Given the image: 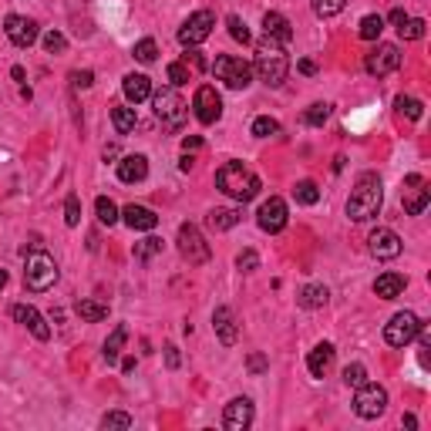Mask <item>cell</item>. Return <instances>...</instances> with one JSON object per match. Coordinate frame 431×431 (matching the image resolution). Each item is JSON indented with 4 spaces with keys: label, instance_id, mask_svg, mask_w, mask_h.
<instances>
[{
    "label": "cell",
    "instance_id": "obj_35",
    "mask_svg": "<svg viewBox=\"0 0 431 431\" xmlns=\"http://www.w3.org/2000/svg\"><path fill=\"white\" fill-rule=\"evenodd\" d=\"M395 108H397V115H404V118H411V121H418L425 115V104L418 102V98H411V95H401L395 102Z\"/></svg>",
    "mask_w": 431,
    "mask_h": 431
},
{
    "label": "cell",
    "instance_id": "obj_16",
    "mask_svg": "<svg viewBox=\"0 0 431 431\" xmlns=\"http://www.w3.org/2000/svg\"><path fill=\"white\" fill-rule=\"evenodd\" d=\"M404 186H408V189H404V212H408V216H421L431 203L428 182H425L421 175H408Z\"/></svg>",
    "mask_w": 431,
    "mask_h": 431
},
{
    "label": "cell",
    "instance_id": "obj_26",
    "mask_svg": "<svg viewBox=\"0 0 431 431\" xmlns=\"http://www.w3.org/2000/svg\"><path fill=\"white\" fill-rule=\"evenodd\" d=\"M327 300H330V290L324 283H307V287L296 294V303H300L303 310H320Z\"/></svg>",
    "mask_w": 431,
    "mask_h": 431
},
{
    "label": "cell",
    "instance_id": "obj_55",
    "mask_svg": "<svg viewBox=\"0 0 431 431\" xmlns=\"http://www.w3.org/2000/svg\"><path fill=\"white\" fill-rule=\"evenodd\" d=\"M121 371L132 374V371H135V357H125V361H121Z\"/></svg>",
    "mask_w": 431,
    "mask_h": 431
},
{
    "label": "cell",
    "instance_id": "obj_33",
    "mask_svg": "<svg viewBox=\"0 0 431 431\" xmlns=\"http://www.w3.org/2000/svg\"><path fill=\"white\" fill-rule=\"evenodd\" d=\"M381 31H384V18H381V14H367V18H361V24H357V34H361L364 41H378Z\"/></svg>",
    "mask_w": 431,
    "mask_h": 431
},
{
    "label": "cell",
    "instance_id": "obj_44",
    "mask_svg": "<svg viewBox=\"0 0 431 431\" xmlns=\"http://www.w3.org/2000/svg\"><path fill=\"white\" fill-rule=\"evenodd\" d=\"M364 381H367L364 364H347V367H344V384H347V388H361Z\"/></svg>",
    "mask_w": 431,
    "mask_h": 431
},
{
    "label": "cell",
    "instance_id": "obj_14",
    "mask_svg": "<svg viewBox=\"0 0 431 431\" xmlns=\"http://www.w3.org/2000/svg\"><path fill=\"white\" fill-rule=\"evenodd\" d=\"M4 34L14 48H31L37 41V24L31 18H20V14H7L4 20Z\"/></svg>",
    "mask_w": 431,
    "mask_h": 431
},
{
    "label": "cell",
    "instance_id": "obj_39",
    "mask_svg": "<svg viewBox=\"0 0 431 431\" xmlns=\"http://www.w3.org/2000/svg\"><path fill=\"white\" fill-rule=\"evenodd\" d=\"M226 27H229L233 41H240V44H249V27H246V20H242L240 14H229V18H226Z\"/></svg>",
    "mask_w": 431,
    "mask_h": 431
},
{
    "label": "cell",
    "instance_id": "obj_6",
    "mask_svg": "<svg viewBox=\"0 0 431 431\" xmlns=\"http://www.w3.org/2000/svg\"><path fill=\"white\" fill-rule=\"evenodd\" d=\"M212 74H216L226 88L242 91V88L253 81V64H249V61H242V57H233V54H219V57H216V64H212Z\"/></svg>",
    "mask_w": 431,
    "mask_h": 431
},
{
    "label": "cell",
    "instance_id": "obj_40",
    "mask_svg": "<svg viewBox=\"0 0 431 431\" xmlns=\"http://www.w3.org/2000/svg\"><path fill=\"white\" fill-rule=\"evenodd\" d=\"M397 34L404 37V41H421V37H425V20H421V18H408L401 27H397Z\"/></svg>",
    "mask_w": 431,
    "mask_h": 431
},
{
    "label": "cell",
    "instance_id": "obj_9",
    "mask_svg": "<svg viewBox=\"0 0 431 431\" xmlns=\"http://www.w3.org/2000/svg\"><path fill=\"white\" fill-rule=\"evenodd\" d=\"M212 27H216V14H212V11H196V14H189V20L179 27V44H182V48H199V44L212 34Z\"/></svg>",
    "mask_w": 431,
    "mask_h": 431
},
{
    "label": "cell",
    "instance_id": "obj_13",
    "mask_svg": "<svg viewBox=\"0 0 431 431\" xmlns=\"http://www.w3.org/2000/svg\"><path fill=\"white\" fill-rule=\"evenodd\" d=\"M192 108H196V118L203 121V125H216L219 115H223V98H219V91H216L212 85H203L199 91H196Z\"/></svg>",
    "mask_w": 431,
    "mask_h": 431
},
{
    "label": "cell",
    "instance_id": "obj_58",
    "mask_svg": "<svg viewBox=\"0 0 431 431\" xmlns=\"http://www.w3.org/2000/svg\"><path fill=\"white\" fill-rule=\"evenodd\" d=\"M118 156V145H108V149H104V162H108V158H115Z\"/></svg>",
    "mask_w": 431,
    "mask_h": 431
},
{
    "label": "cell",
    "instance_id": "obj_48",
    "mask_svg": "<svg viewBox=\"0 0 431 431\" xmlns=\"http://www.w3.org/2000/svg\"><path fill=\"white\" fill-rule=\"evenodd\" d=\"M236 266H240L242 273H253V270H259V256L253 249H242L240 256H236Z\"/></svg>",
    "mask_w": 431,
    "mask_h": 431
},
{
    "label": "cell",
    "instance_id": "obj_29",
    "mask_svg": "<svg viewBox=\"0 0 431 431\" xmlns=\"http://www.w3.org/2000/svg\"><path fill=\"white\" fill-rule=\"evenodd\" d=\"M240 219H242L240 209H212V212H209V229H216V233H226V229L240 226Z\"/></svg>",
    "mask_w": 431,
    "mask_h": 431
},
{
    "label": "cell",
    "instance_id": "obj_31",
    "mask_svg": "<svg viewBox=\"0 0 431 431\" xmlns=\"http://www.w3.org/2000/svg\"><path fill=\"white\" fill-rule=\"evenodd\" d=\"M95 216H98V223L102 226H115L121 219V209L108 199V196H98V203H95Z\"/></svg>",
    "mask_w": 431,
    "mask_h": 431
},
{
    "label": "cell",
    "instance_id": "obj_27",
    "mask_svg": "<svg viewBox=\"0 0 431 431\" xmlns=\"http://www.w3.org/2000/svg\"><path fill=\"white\" fill-rule=\"evenodd\" d=\"M74 313H78L85 324H98V320H104V317H108V303H102V300H91V296H81V300L74 303Z\"/></svg>",
    "mask_w": 431,
    "mask_h": 431
},
{
    "label": "cell",
    "instance_id": "obj_5",
    "mask_svg": "<svg viewBox=\"0 0 431 431\" xmlns=\"http://www.w3.org/2000/svg\"><path fill=\"white\" fill-rule=\"evenodd\" d=\"M175 246H179V256L186 259L189 266H203V263H209V256H212L206 236L199 233V226H196V223H182V226H179Z\"/></svg>",
    "mask_w": 431,
    "mask_h": 431
},
{
    "label": "cell",
    "instance_id": "obj_36",
    "mask_svg": "<svg viewBox=\"0 0 431 431\" xmlns=\"http://www.w3.org/2000/svg\"><path fill=\"white\" fill-rule=\"evenodd\" d=\"M344 7H347V0H313V14H317V18H324V20L337 18Z\"/></svg>",
    "mask_w": 431,
    "mask_h": 431
},
{
    "label": "cell",
    "instance_id": "obj_38",
    "mask_svg": "<svg viewBox=\"0 0 431 431\" xmlns=\"http://www.w3.org/2000/svg\"><path fill=\"white\" fill-rule=\"evenodd\" d=\"M256 138H270V135H276L280 132V121L276 118H270V115H259V118H253V128H249Z\"/></svg>",
    "mask_w": 431,
    "mask_h": 431
},
{
    "label": "cell",
    "instance_id": "obj_19",
    "mask_svg": "<svg viewBox=\"0 0 431 431\" xmlns=\"http://www.w3.org/2000/svg\"><path fill=\"white\" fill-rule=\"evenodd\" d=\"M121 223L128 226V229H135V233H152L158 226V216L149 206H135L132 203V206L121 209Z\"/></svg>",
    "mask_w": 431,
    "mask_h": 431
},
{
    "label": "cell",
    "instance_id": "obj_56",
    "mask_svg": "<svg viewBox=\"0 0 431 431\" xmlns=\"http://www.w3.org/2000/svg\"><path fill=\"white\" fill-rule=\"evenodd\" d=\"M179 169H182V172H189V169H192V156H189V152L182 156V162H179Z\"/></svg>",
    "mask_w": 431,
    "mask_h": 431
},
{
    "label": "cell",
    "instance_id": "obj_46",
    "mask_svg": "<svg viewBox=\"0 0 431 431\" xmlns=\"http://www.w3.org/2000/svg\"><path fill=\"white\" fill-rule=\"evenodd\" d=\"M64 223L68 226L81 223V199H78V196H68V199H64Z\"/></svg>",
    "mask_w": 431,
    "mask_h": 431
},
{
    "label": "cell",
    "instance_id": "obj_28",
    "mask_svg": "<svg viewBox=\"0 0 431 431\" xmlns=\"http://www.w3.org/2000/svg\"><path fill=\"white\" fill-rule=\"evenodd\" d=\"M111 125H115V132H118V135L135 132V125H138L135 108H128V104H115V108H111Z\"/></svg>",
    "mask_w": 431,
    "mask_h": 431
},
{
    "label": "cell",
    "instance_id": "obj_30",
    "mask_svg": "<svg viewBox=\"0 0 431 431\" xmlns=\"http://www.w3.org/2000/svg\"><path fill=\"white\" fill-rule=\"evenodd\" d=\"M125 341H128V327H121V324H118V327L111 330V337L104 341V350H102L104 361H108V364L118 361V354H121V347H125Z\"/></svg>",
    "mask_w": 431,
    "mask_h": 431
},
{
    "label": "cell",
    "instance_id": "obj_18",
    "mask_svg": "<svg viewBox=\"0 0 431 431\" xmlns=\"http://www.w3.org/2000/svg\"><path fill=\"white\" fill-rule=\"evenodd\" d=\"M11 313H14V320H18V324H24V327L34 334L37 341H48V337H51V327H48L44 313L37 310V307H31V303H18Z\"/></svg>",
    "mask_w": 431,
    "mask_h": 431
},
{
    "label": "cell",
    "instance_id": "obj_20",
    "mask_svg": "<svg viewBox=\"0 0 431 431\" xmlns=\"http://www.w3.org/2000/svg\"><path fill=\"white\" fill-rule=\"evenodd\" d=\"M212 330H216V337H219L226 347H233L236 344V337H240L236 313L229 310V307H216V313H212Z\"/></svg>",
    "mask_w": 431,
    "mask_h": 431
},
{
    "label": "cell",
    "instance_id": "obj_11",
    "mask_svg": "<svg viewBox=\"0 0 431 431\" xmlns=\"http://www.w3.org/2000/svg\"><path fill=\"white\" fill-rule=\"evenodd\" d=\"M364 68H367V74H374V78L395 74V71L401 68V51H397V44H378L374 51L364 57Z\"/></svg>",
    "mask_w": 431,
    "mask_h": 431
},
{
    "label": "cell",
    "instance_id": "obj_49",
    "mask_svg": "<svg viewBox=\"0 0 431 431\" xmlns=\"http://www.w3.org/2000/svg\"><path fill=\"white\" fill-rule=\"evenodd\" d=\"M71 85L74 88H91L95 85V74H91V71H74V74H71Z\"/></svg>",
    "mask_w": 431,
    "mask_h": 431
},
{
    "label": "cell",
    "instance_id": "obj_21",
    "mask_svg": "<svg viewBox=\"0 0 431 431\" xmlns=\"http://www.w3.org/2000/svg\"><path fill=\"white\" fill-rule=\"evenodd\" d=\"M121 91H125V98L132 104H142L152 98V81H149L145 74H135V71H132V74L121 78Z\"/></svg>",
    "mask_w": 431,
    "mask_h": 431
},
{
    "label": "cell",
    "instance_id": "obj_15",
    "mask_svg": "<svg viewBox=\"0 0 431 431\" xmlns=\"http://www.w3.org/2000/svg\"><path fill=\"white\" fill-rule=\"evenodd\" d=\"M253 418H256L253 401L249 397H233L223 411V425H226V431H246L253 425Z\"/></svg>",
    "mask_w": 431,
    "mask_h": 431
},
{
    "label": "cell",
    "instance_id": "obj_12",
    "mask_svg": "<svg viewBox=\"0 0 431 431\" xmlns=\"http://www.w3.org/2000/svg\"><path fill=\"white\" fill-rule=\"evenodd\" d=\"M287 219H290V209L280 196H270L263 206L256 209V223L263 233H283L287 229Z\"/></svg>",
    "mask_w": 431,
    "mask_h": 431
},
{
    "label": "cell",
    "instance_id": "obj_41",
    "mask_svg": "<svg viewBox=\"0 0 431 431\" xmlns=\"http://www.w3.org/2000/svg\"><path fill=\"white\" fill-rule=\"evenodd\" d=\"M330 118V108L324 102H317V104H310L307 111H303V125H313V128H320L324 121Z\"/></svg>",
    "mask_w": 431,
    "mask_h": 431
},
{
    "label": "cell",
    "instance_id": "obj_37",
    "mask_svg": "<svg viewBox=\"0 0 431 431\" xmlns=\"http://www.w3.org/2000/svg\"><path fill=\"white\" fill-rule=\"evenodd\" d=\"M158 57V44L152 41V37H142L135 44V61H142V64H152Z\"/></svg>",
    "mask_w": 431,
    "mask_h": 431
},
{
    "label": "cell",
    "instance_id": "obj_52",
    "mask_svg": "<svg viewBox=\"0 0 431 431\" xmlns=\"http://www.w3.org/2000/svg\"><path fill=\"white\" fill-rule=\"evenodd\" d=\"M182 149H186V152H196V149H203V138H199V135H186V138H182Z\"/></svg>",
    "mask_w": 431,
    "mask_h": 431
},
{
    "label": "cell",
    "instance_id": "obj_45",
    "mask_svg": "<svg viewBox=\"0 0 431 431\" xmlns=\"http://www.w3.org/2000/svg\"><path fill=\"white\" fill-rule=\"evenodd\" d=\"M64 48H68V37L61 34V31H48L44 34V51L48 54H61Z\"/></svg>",
    "mask_w": 431,
    "mask_h": 431
},
{
    "label": "cell",
    "instance_id": "obj_57",
    "mask_svg": "<svg viewBox=\"0 0 431 431\" xmlns=\"http://www.w3.org/2000/svg\"><path fill=\"white\" fill-rule=\"evenodd\" d=\"M11 78H14V81H24V68H20V64H14V68H11Z\"/></svg>",
    "mask_w": 431,
    "mask_h": 431
},
{
    "label": "cell",
    "instance_id": "obj_51",
    "mask_svg": "<svg viewBox=\"0 0 431 431\" xmlns=\"http://www.w3.org/2000/svg\"><path fill=\"white\" fill-rule=\"evenodd\" d=\"M186 64H192L196 71H206V68H209V64H206V57H203V54L196 51V48H189V54H186Z\"/></svg>",
    "mask_w": 431,
    "mask_h": 431
},
{
    "label": "cell",
    "instance_id": "obj_17",
    "mask_svg": "<svg viewBox=\"0 0 431 431\" xmlns=\"http://www.w3.org/2000/svg\"><path fill=\"white\" fill-rule=\"evenodd\" d=\"M367 249H371V256H378V259H395L401 256V236H397L395 229H374L371 236H367Z\"/></svg>",
    "mask_w": 431,
    "mask_h": 431
},
{
    "label": "cell",
    "instance_id": "obj_24",
    "mask_svg": "<svg viewBox=\"0 0 431 431\" xmlns=\"http://www.w3.org/2000/svg\"><path fill=\"white\" fill-rule=\"evenodd\" d=\"M334 354H337L334 344H327V341H324V344H317L310 354H307V371H310L313 378H324V374L330 371V364H334Z\"/></svg>",
    "mask_w": 431,
    "mask_h": 431
},
{
    "label": "cell",
    "instance_id": "obj_42",
    "mask_svg": "<svg viewBox=\"0 0 431 431\" xmlns=\"http://www.w3.org/2000/svg\"><path fill=\"white\" fill-rule=\"evenodd\" d=\"M189 64L186 61H172L169 64V81H172V88H182V85H189Z\"/></svg>",
    "mask_w": 431,
    "mask_h": 431
},
{
    "label": "cell",
    "instance_id": "obj_54",
    "mask_svg": "<svg viewBox=\"0 0 431 431\" xmlns=\"http://www.w3.org/2000/svg\"><path fill=\"white\" fill-rule=\"evenodd\" d=\"M296 68H300V74H317V64H313L310 57H303V61H300Z\"/></svg>",
    "mask_w": 431,
    "mask_h": 431
},
{
    "label": "cell",
    "instance_id": "obj_53",
    "mask_svg": "<svg viewBox=\"0 0 431 431\" xmlns=\"http://www.w3.org/2000/svg\"><path fill=\"white\" fill-rule=\"evenodd\" d=\"M391 24H395V27H401V24H404V20H408V14H404V11H401V7H395V11H391Z\"/></svg>",
    "mask_w": 431,
    "mask_h": 431
},
{
    "label": "cell",
    "instance_id": "obj_23",
    "mask_svg": "<svg viewBox=\"0 0 431 431\" xmlns=\"http://www.w3.org/2000/svg\"><path fill=\"white\" fill-rule=\"evenodd\" d=\"M149 175V158L145 156H125L118 162V179L121 182H128V186H135Z\"/></svg>",
    "mask_w": 431,
    "mask_h": 431
},
{
    "label": "cell",
    "instance_id": "obj_7",
    "mask_svg": "<svg viewBox=\"0 0 431 431\" xmlns=\"http://www.w3.org/2000/svg\"><path fill=\"white\" fill-rule=\"evenodd\" d=\"M152 104H156V118L162 121L165 128H182V125H186L189 108H186L182 95H179L175 88H162V91H156Z\"/></svg>",
    "mask_w": 431,
    "mask_h": 431
},
{
    "label": "cell",
    "instance_id": "obj_59",
    "mask_svg": "<svg viewBox=\"0 0 431 431\" xmlns=\"http://www.w3.org/2000/svg\"><path fill=\"white\" fill-rule=\"evenodd\" d=\"M404 428H418V418L414 414H404Z\"/></svg>",
    "mask_w": 431,
    "mask_h": 431
},
{
    "label": "cell",
    "instance_id": "obj_25",
    "mask_svg": "<svg viewBox=\"0 0 431 431\" xmlns=\"http://www.w3.org/2000/svg\"><path fill=\"white\" fill-rule=\"evenodd\" d=\"M404 287H408V280L401 273H381L378 280H374V294L381 296V300H395V296L404 294Z\"/></svg>",
    "mask_w": 431,
    "mask_h": 431
},
{
    "label": "cell",
    "instance_id": "obj_32",
    "mask_svg": "<svg viewBox=\"0 0 431 431\" xmlns=\"http://www.w3.org/2000/svg\"><path fill=\"white\" fill-rule=\"evenodd\" d=\"M294 199L300 203V206H317V203H320V189H317V182H310V179L296 182Z\"/></svg>",
    "mask_w": 431,
    "mask_h": 431
},
{
    "label": "cell",
    "instance_id": "obj_3",
    "mask_svg": "<svg viewBox=\"0 0 431 431\" xmlns=\"http://www.w3.org/2000/svg\"><path fill=\"white\" fill-rule=\"evenodd\" d=\"M216 186H219L229 199L249 203V199H256V192H259V175L249 172L242 162H229V165H223V169L216 172Z\"/></svg>",
    "mask_w": 431,
    "mask_h": 431
},
{
    "label": "cell",
    "instance_id": "obj_4",
    "mask_svg": "<svg viewBox=\"0 0 431 431\" xmlns=\"http://www.w3.org/2000/svg\"><path fill=\"white\" fill-rule=\"evenodd\" d=\"M54 280H57V263H54V256L44 253V249H34V253L27 256V266H24V283H27V290L44 294V290L54 287Z\"/></svg>",
    "mask_w": 431,
    "mask_h": 431
},
{
    "label": "cell",
    "instance_id": "obj_60",
    "mask_svg": "<svg viewBox=\"0 0 431 431\" xmlns=\"http://www.w3.org/2000/svg\"><path fill=\"white\" fill-rule=\"evenodd\" d=\"M4 287H7V273L0 270V290H4Z\"/></svg>",
    "mask_w": 431,
    "mask_h": 431
},
{
    "label": "cell",
    "instance_id": "obj_50",
    "mask_svg": "<svg viewBox=\"0 0 431 431\" xmlns=\"http://www.w3.org/2000/svg\"><path fill=\"white\" fill-rule=\"evenodd\" d=\"M165 364H169V371H179L182 357H179V347L175 344H165Z\"/></svg>",
    "mask_w": 431,
    "mask_h": 431
},
{
    "label": "cell",
    "instance_id": "obj_43",
    "mask_svg": "<svg viewBox=\"0 0 431 431\" xmlns=\"http://www.w3.org/2000/svg\"><path fill=\"white\" fill-rule=\"evenodd\" d=\"M132 425H135V418L125 411H108L102 418V428H132Z\"/></svg>",
    "mask_w": 431,
    "mask_h": 431
},
{
    "label": "cell",
    "instance_id": "obj_22",
    "mask_svg": "<svg viewBox=\"0 0 431 431\" xmlns=\"http://www.w3.org/2000/svg\"><path fill=\"white\" fill-rule=\"evenodd\" d=\"M263 31H266V37H273L280 44H290L294 41V24L283 18V14H276V11L263 14Z\"/></svg>",
    "mask_w": 431,
    "mask_h": 431
},
{
    "label": "cell",
    "instance_id": "obj_8",
    "mask_svg": "<svg viewBox=\"0 0 431 431\" xmlns=\"http://www.w3.org/2000/svg\"><path fill=\"white\" fill-rule=\"evenodd\" d=\"M384 408H388V391L381 384H367L364 381L357 388V395H354V414L364 418V421H374V418L384 414Z\"/></svg>",
    "mask_w": 431,
    "mask_h": 431
},
{
    "label": "cell",
    "instance_id": "obj_34",
    "mask_svg": "<svg viewBox=\"0 0 431 431\" xmlns=\"http://www.w3.org/2000/svg\"><path fill=\"white\" fill-rule=\"evenodd\" d=\"M132 253H135L138 263H149L152 256L162 253V240H158V236H145L142 242H135V249H132Z\"/></svg>",
    "mask_w": 431,
    "mask_h": 431
},
{
    "label": "cell",
    "instance_id": "obj_10",
    "mask_svg": "<svg viewBox=\"0 0 431 431\" xmlns=\"http://www.w3.org/2000/svg\"><path fill=\"white\" fill-rule=\"evenodd\" d=\"M418 327H421V320L414 317L411 310H401L395 313L391 320H388V327H384V341L391 347H408L418 337Z\"/></svg>",
    "mask_w": 431,
    "mask_h": 431
},
{
    "label": "cell",
    "instance_id": "obj_1",
    "mask_svg": "<svg viewBox=\"0 0 431 431\" xmlns=\"http://www.w3.org/2000/svg\"><path fill=\"white\" fill-rule=\"evenodd\" d=\"M381 203H384V189H381V175L378 172H361L357 182H354V192L347 199V216L354 223H367L381 212Z\"/></svg>",
    "mask_w": 431,
    "mask_h": 431
},
{
    "label": "cell",
    "instance_id": "obj_2",
    "mask_svg": "<svg viewBox=\"0 0 431 431\" xmlns=\"http://www.w3.org/2000/svg\"><path fill=\"white\" fill-rule=\"evenodd\" d=\"M253 71L259 74V81L270 88H280L290 74V57L283 51V44L273 37H263L256 44V57H253Z\"/></svg>",
    "mask_w": 431,
    "mask_h": 431
},
{
    "label": "cell",
    "instance_id": "obj_47",
    "mask_svg": "<svg viewBox=\"0 0 431 431\" xmlns=\"http://www.w3.org/2000/svg\"><path fill=\"white\" fill-rule=\"evenodd\" d=\"M266 367H270V361H266V354H259V350H253V354L246 357V371H249L253 378H259Z\"/></svg>",
    "mask_w": 431,
    "mask_h": 431
}]
</instances>
